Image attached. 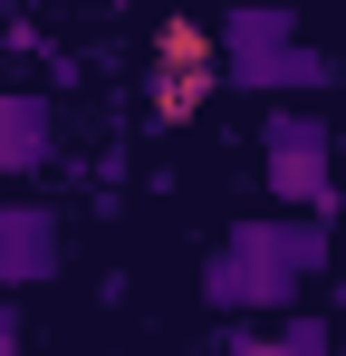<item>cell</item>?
Here are the masks:
<instances>
[{
    "label": "cell",
    "instance_id": "1",
    "mask_svg": "<svg viewBox=\"0 0 346 356\" xmlns=\"http://www.w3.org/2000/svg\"><path fill=\"white\" fill-rule=\"evenodd\" d=\"M327 270V232L318 222H231L202 260V308L222 318H288L298 289Z\"/></svg>",
    "mask_w": 346,
    "mask_h": 356
},
{
    "label": "cell",
    "instance_id": "2",
    "mask_svg": "<svg viewBox=\"0 0 346 356\" xmlns=\"http://www.w3.org/2000/svg\"><path fill=\"white\" fill-rule=\"evenodd\" d=\"M212 67H222V87H250V97H327L337 87V58L308 49L288 10H231L212 29Z\"/></svg>",
    "mask_w": 346,
    "mask_h": 356
},
{
    "label": "cell",
    "instance_id": "3",
    "mask_svg": "<svg viewBox=\"0 0 346 356\" xmlns=\"http://www.w3.org/2000/svg\"><path fill=\"white\" fill-rule=\"evenodd\" d=\"M260 183L279 193L298 222H337V135L318 125V106H279L260 125Z\"/></svg>",
    "mask_w": 346,
    "mask_h": 356
},
{
    "label": "cell",
    "instance_id": "4",
    "mask_svg": "<svg viewBox=\"0 0 346 356\" xmlns=\"http://www.w3.org/2000/svg\"><path fill=\"white\" fill-rule=\"evenodd\" d=\"M58 270H67V222H58L49 202H19V193H0V298L49 289Z\"/></svg>",
    "mask_w": 346,
    "mask_h": 356
},
{
    "label": "cell",
    "instance_id": "5",
    "mask_svg": "<svg viewBox=\"0 0 346 356\" xmlns=\"http://www.w3.org/2000/svg\"><path fill=\"white\" fill-rule=\"evenodd\" d=\"M222 87V67H212V29H192V19H173L164 39H154V77H145V97H154V116L183 125L202 116V97Z\"/></svg>",
    "mask_w": 346,
    "mask_h": 356
},
{
    "label": "cell",
    "instance_id": "6",
    "mask_svg": "<svg viewBox=\"0 0 346 356\" xmlns=\"http://www.w3.org/2000/svg\"><path fill=\"white\" fill-rule=\"evenodd\" d=\"M39 164H58V106H49V87H0V183H29Z\"/></svg>",
    "mask_w": 346,
    "mask_h": 356
},
{
    "label": "cell",
    "instance_id": "7",
    "mask_svg": "<svg viewBox=\"0 0 346 356\" xmlns=\"http://www.w3.org/2000/svg\"><path fill=\"white\" fill-rule=\"evenodd\" d=\"M270 356H337V337H327V318H318V308H288L279 337H270Z\"/></svg>",
    "mask_w": 346,
    "mask_h": 356
},
{
    "label": "cell",
    "instance_id": "8",
    "mask_svg": "<svg viewBox=\"0 0 346 356\" xmlns=\"http://www.w3.org/2000/svg\"><path fill=\"white\" fill-rule=\"evenodd\" d=\"M0 356H29V318H19L10 298H0Z\"/></svg>",
    "mask_w": 346,
    "mask_h": 356
},
{
    "label": "cell",
    "instance_id": "9",
    "mask_svg": "<svg viewBox=\"0 0 346 356\" xmlns=\"http://www.w3.org/2000/svg\"><path fill=\"white\" fill-rule=\"evenodd\" d=\"M222 356H270V337H250V327H240V337H231Z\"/></svg>",
    "mask_w": 346,
    "mask_h": 356
}]
</instances>
